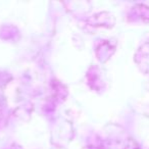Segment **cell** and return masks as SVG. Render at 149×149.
<instances>
[{
    "instance_id": "cell-1",
    "label": "cell",
    "mask_w": 149,
    "mask_h": 149,
    "mask_svg": "<svg viewBox=\"0 0 149 149\" xmlns=\"http://www.w3.org/2000/svg\"><path fill=\"white\" fill-rule=\"evenodd\" d=\"M84 149H95V148H94L93 146H87L86 148H84Z\"/></svg>"
}]
</instances>
